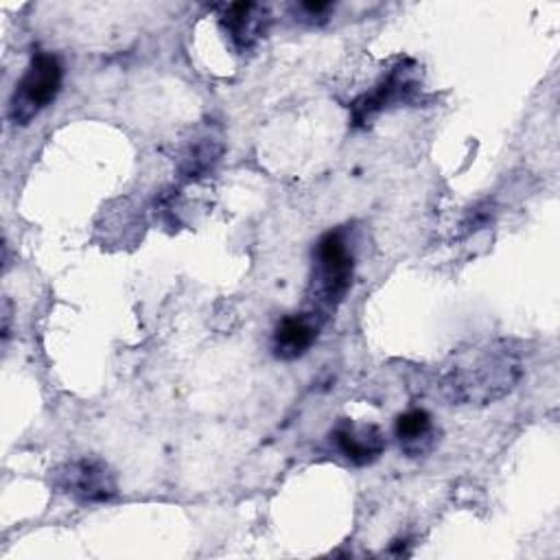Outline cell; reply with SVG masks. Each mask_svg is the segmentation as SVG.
I'll return each mask as SVG.
<instances>
[{"label":"cell","instance_id":"6da1fadb","mask_svg":"<svg viewBox=\"0 0 560 560\" xmlns=\"http://www.w3.org/2000/svg\"><path fill=\"white\" fill-rule=\"evenodd\" d=\"M523 378V352L516 341L494 339L453 357L440 378L451 405H490L505 398Z\"/></svg>","mask_w":560,"mask_h":560},{"label":"cell","instance_id":"7a4b0ae2","mask_svg":"<svg viewBox=\"0 0 560 560\" xmlns=\"http://www.w3.org/2000/svg\"><path fill=\"white\" fill-rule=\"evenodd\" d=\"M352 273L354 249L348 230H328L313 247V273L308 295L317 315L326 317V313L335 311L343 302L352 284Z\"/></svg>","mask_w":560,"mask_h":560},{"label":"cell","instance_id":"3957f363","mask_svg":"<svg viewBox=\"0 0 560 560\" xmlns=\"http://www.w3.org/2000/svg\"><path fill=\"white\" fill-rule=\"evenodd\" d=\"M63 66L57 55L37 50L22 77L18 79L9 98L7 116L15 127H26L39 112H44L61 92Z\"/></svg>","mask_w":560,"mask_h":560},{"label":"cell","instance_id":"277c9868","mask_svg":"<svg viewBox=\"0 0 560 560\" xmlns=\"http://www.w3.org/2000/svg\"><path fill=\"white\" fill-rule=\"evenodd\" d=\"M55 483L61 492L79 503H105L118 494L116 475L96 457H81L61 466L55 475Z\"/></svg>","mask_w":560,"mask_h":560},{"label":"cell","instance_id":"5b68a950","mask_svg":"<svg viewBox=\"0 0 560 560\" xmlns=\"http://www.w3.org/2000/svg\"><path fill=\"white\" fill-rule=\"evenodd\" d=\"M411 61H405L389 70L370 92L361 94L350 105V118L354 127H368L383 109H389L394 103L407 101L416 88V81L411 79L409 70Z\"/></svg>","mask_w":560,"mask_h":560},{"label":"cell","instance_id":"8992f818","mask_svg":"<svg viewBox=\"0 0 560 560\" xmlns=\"http://www.w3.org/2000/svg\"><path fill=\"white\" fill-rule=\"evenodd\" d=\"M322 324H324V317L317 315L315 311L282 317L276 324L273 337H271L273 357L280 361H293L306 354V350L315 343Z\"/></svg>","mask_w":560,"mask_h":560},{"label":"cell","instance_id":"52a82bcc","mask_svg":"<svg viewBox=\"0 0 560 560\" xmlns=\"http://www.w3.org/2000/svg\"><path fill=\"white\" fill-rule=\"evenodd\" d=\"M330 442L354 466H368L385 451V438L378 427L354 424L350 420H343L332 429Z\"/></svg>","mask_w":560,"mask_h":560},{"label":"cell","instance_id":"ba28073f","mask_svg":"<svg viewBox=\"0 0 560 560\" xmlns=\"http://www.w3.org/2000/svg\"><path fill=\"white\" fill-rule=\"evenodd\" d=\"M269 13L262 4L256 2H234L228 4L221 13V28L230 37L232 46L238 52L254 48L267 28Z\"/></svg>","mask_w":560,"mask_h":560},{"label":"cell","instance_id":"9c48e42d","mask_svg":"<svg viewBox=\"0 0 560 560\" xmlns=\"http://www.w3.org/2000/svg\"><path fill=\"white\" fill-rule=\"evenodd\" d=\"M221 155H223V142L221 140H217L212 136L197 138L190 144H186L184 151L179 153L177 175L184 182L203 179L206 175H210L214 171Z\"/></svg>","mask_w":560,"mask_h":560},{"label":"cell","instance_id":"30bf717a","mask_svg":"<svg viewBox=\"0 0 560 560\" xmlns=\"http://www.w3.org/2000/svg\"><path fill=\"white\" fill-rule=\"evenodd\" d=\"M394 433L407 455H422L435 442L433 418L427 409H409L396 418Z\"/></svg>","mask_w":560,"mask_h":560},{"label":"cell","instance_id":"8fae6325","mask_svg":"<svg viewBox=\"0 0 560 560\" xmlns=\"http://www.w3.org/2000/svg\"><path fill=\"white\" fill-rule=\"evenodd\" d=\"M497 208L492 201H481L475 208L468 210V214L462 221V236H468L472 232H479L483 228H488L494 221Z\"/></svg>","mask_w":560,"mask_h":560},{"label":"cell","instance_id":"7c38bea8","mask_svg":"<svg viewBox=\"0 0 560 560\" xmlns=\"http://www.w3.org/2000/svg\"><path fill=\"white\" fill-rule=\"evenodd\" d=\"M9 335H11V300L4 298L2 302V343L4 346L9 341Z\"/></svg>","mask_w":560,"mask_h":560}]
</instances>
